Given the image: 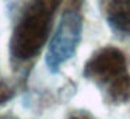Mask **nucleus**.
Wrapping results in <instances>:
<instances>
[{
	"label": "nucleus",
	"instance_id": "obj_6",
	"mask_svg": "<svg viewBox=\"0 0 130 119\" xmlns=\"http://www.w3.org/2000/svg\"><path fill=\"white\" fill-rule=\"evenodd\" d=\"M69 119H95V118L88 112H76L69 116Z\"/></svg>",
	"mask_w": 130,
	"mask_h": 119
},
{
	"label": "nucleus",
	"instance_id": "obj_1",
	"mask_svg": "<svg viewBox=\"0 0 130 119\" xmlns=\"http://www.w3.org/2000/svg\"><path fill=\"white\" fill-rule=\"evenodd\" d=\"M59 3L60 0H32L29 3L10 41L13 56L20 60H28L43 48Z\"/></svg>",
	"mask_w": 130,
	"mask_h": 119
},
{
	"label": "nucleus",
	"instance_id": "obj_4",
	"mask_svg": "<svg viewBox=\"0 0 130 119\" xmlns=\"http://www.w3.org/2000/svg\"><path fill=\"white\" fill-rule=\"evenodd\" d=\"M104 13L115 28L130 32V0H104Z\"/></svg>",
	"mask_w": 130,
	"mask_h": 119
},
{
	"label": "nucleus",
	"instance_id": "obj_2",
	"mask_svg": "<svg viewBox=\"0 0 130 119\" xmlns=\"http://www.w3.org/2000/svg\"><path fill=\"white\" fill-rule=\"evenodd\" d=\"M81 29L83 23L78 13L69 10L63 14L46 53V65L52 71H56L76 53L81 38Z\"/></svg>",
	"mask_w": 130,
	"mask_h": 119
},
{
	"label": "nucleus",
	"instance_id": "obj_3",
	"mask_svg": "<svg viewBox=\"0 0 130 119\" xmlns=\"http://www.w3.org/2000/svg\"><path fill=\"white\" fill-rule=\"evenodd\" d=\"M84 74L98 84H113L126 76V57L115 46H105L85 63Z\"/></svg>",
	"mask_w": 130,
	"mask_h": 119
},
{
	"label": "nucleus",
	"instance_id": "obj_5",
	"mask_svg": "<svg viewBox=\"0 0 130 119\" xmlns=\"http://www.w3.org/2000/svg\"><path fill=\"white\" fill-rule=\"evenodd\" d=\"M11 97H13L11 88H10L7 84H4L3 81H0V104H3V102L9 101Z\"/></svg>",
	"mask_w": 130,
	"mask_h": 119
}]
</instances>
